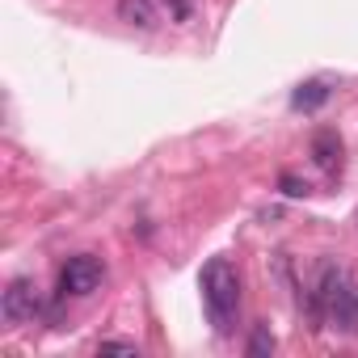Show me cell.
<instances>
[{"label": "cell", "instance_id": "cell-3", "mask_svg": "<svg viewBox=\"0 0 358 358\" xmlns=\"http://www.w3.org/2000/svg\"><path fill=\"white\" fill-rule=\"evenodd\" d=\"M106 278V266L89 253L80 257H68V266L59 270V295H93Z\"/></svg>", "mask_w": 358, "mask_h": 358}, {"label": "cell", "instance_id": "cell-6", "mask_svg": "<svg viewBox=\"0 0 358 358\" xmlns=\"http://www.w3.org/2000/svg\"><path fill=\"white\" fill-rule=\"evenodd\" d=\"M118 22H127L135 30H156L160 13H156L152 0H118Z\"/></svg>", "mask_w": 358, "mask_h": 358}, {"label": "cell", "instance_id": "cell-9", "mask_svg": "<svg viewBox=\"0 0 358 358\" xmlns=\"http://www.w3.org/2000/svg\"><path fill=\"white\" fill-rule=\"evenodd\" d=\"M278 190H282L287 199H308V194H312V186H308V182H299L295 173H282V177H278Z\"/></svg>", "mask_w": 358, "mask_h": 358}, {"label": "cell", "instance_id": "cell-8", "mask_svg": "<svg viewBox=\"0 0 358 358\" xmlns=\"http://www.w3.org/2000/svg\"><path fill=\"white\" fill-rule=\"evenodd\" d=\"M270 354H274V333H270V324H253L249 358H270Z\"/></svg>", "mask_w": 358, "mask_h": 358}, {"label": "cell", "instance_id": "cell-1", "mask_svg": "<svg viewBox=\"0 0 358 358\" xmlns=\"http://www.w3.org/2000/svg\"><path fill=\"white\" fill-rule=\"evenodd\" d=\"M308 320H312V329L333 324V329L358 337V287L345 266H337V262L320 266L316 287L308 295Z\"/></svg>", "mask_w": 358, "mask_h": 358}, {"label": "cell", "instance_id": "cell-4", "mask_svg": "<svg viewBox=\"0 0 358 358\" xmlns=\"http://www.w3.org/2000/svg\"><path fill=\"white\" fill-rule=\"evenodd\" d=\"M38 308H43V299H38V287H34L30 278H13V282L5 287L0 312H5V320H9V324H26V320H34V316H38Z\"/></svg>", "mask_w": 358, "mask_h": 358}, {"label": "cell", "instance_id": "cell-5", "mask_svg": "<svg viewBox=\"0 0 358 358\" xmlns=\"http://www.w3.org/2000/svg\"><path fill=\"white\" fill-rule=\"evenodd\" d=\"M312 160H316L324 173H337V169H341V135H337L333 127L312 131Z\"/></svg>", "mask_w": 358, "mask_h": 358}, {"label": "cell", "instance_id": "cell-11", "mask_svg": "<svg viewBox=\"0 0 358 358\" xmlns=\"http://www.w3.org/2000/svg\"><path fill=\"white\" fill-rule=\"evenodd\" d=\"M169 9L177 22H190V0H169Z\"/></svg>", "mask_w": 358, "mask_h": 358}, {"label": "cell", "instance_id": "cell-7", "mask_svg": "<svg viewBox=\"0 0 358 358\" xmlns=\"http://www.w3.org/2000/svg\"><path fill=\"white\" fill-rule=\"evenodd\" d=\"M324 101H329V85H324V80H308V85H299V89L291 93V106H295V110H303V114L320 110Z\"/></svg>", "mask_w": 358, "mask_h": 358}, {"label": "cell", "instance_id": "cell-10", "mask_svg": "<svg viewBox=\"0 0 358 358\" xmlns=\"http://www.w3.org/2000/svg\"><path fill=\"white\" fill-rule=\"evenodd\" d=\"M97 350H101V354H139L135 341H101Z\"/></svg>", "mask_w": 358, "mask_h": 358}, {"label": "cell", "instance_id": "cell-2", "mask_svg": "<svg viewBox=\"0 0 358 358\" xmlns=\"http://www.w3.org/2000/svg\"><path fill=\"white\" fill-rule=\"evenodd\" d=\"M203 308H207V320L215 324L220 337H228L236 329V312H241V278H236V266L228 257H211L203 266Z\"/></svg>", "mask_w": 358, "mask_h": 358}]
</instances>
